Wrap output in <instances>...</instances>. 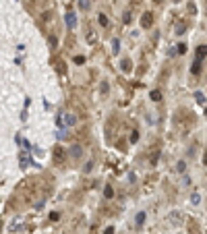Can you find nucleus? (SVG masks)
Segmentation results:
<instances>
[{
	"mask_svg": "<svg viewBox=\"0 0 207 234\" xmlns=\"http://www.w3.org/2000/svg\"><path fill=\"white\" fill-rule=\"evenodd\" d=\"M104 197H106V199H112V197H114V188L110 187V185L104 188Z\"/></svg>",
	"mask_w": 207,
	"mask_h": 234,
	"instance_id": "12",
	"label": "nucleus"
},
{
	"mask_svg": "<svg viewBox=\"0 0 207 234\" xmlns=\"http://www.w3.org/2000/svg\"><path fill=\"white\" fill-rule=\"evenodd\" d=\"M191 73H193V75H199V73H201V60H199V58L191 64Z\"/></svg>",
	"mask_w": 207,
	"mask_h": 234,
	"instance_id": "6",
	"label": "nucleus"
},
{
	"mask_svg": "<svg viewBox=\"0 0 207 234\" xmlns=\"http://www.w3.org/2000/svg\"><path fill=\"white\" fill-rule=\"evenodd\" d=\"M97 21H100L102 27H108V25H110V21H108V17H106V15H100V17H97Z\"/></svg>",
	"mask_w": 207,
	"mask_h": 234,
	"instance_id": "15",
	"label": "nucleus"
},
{
	"mask_svg": "<svg viewBox=\"0 0 207 234\" xmlns=\"http://www.w3.org/2000/svg\"><path fill=\"white\" fill-rule=\"evenodd\" d=\"M70 155H73L75 160H79L81 155H83V147H81V145H73V147H70Z\"/></svg>",
	"mask_w": 207,
	"mask_h": 234,
	"instance_id": "5",
	"label": "nucleus"
},
{
	"mask_svg": "<svg viewBox=\"0 0 207 234\" xmlns=\"http://www.w3.org/2000/svg\"><path fill=\"white\" fill-rule=\"evenodd\" d=\"M178 215H180L178 211H172V213H170V222H172V224H182V220H180Z\"/></svg>",
	"mask_w": 207,
	"mask_h": 234,
	"instance_id": "13",
	"label": "nucleus"
},
{
	"mask_svg": "<svg viewBox=\"0 0 207 234\" xmlns=\"http://www.w3.org/2000/svg\"><path fill=\"white\" fill-rule=\"evenodd\" d=\"M176 170H178L180 174H184V170H186V164H184V162H178V164H176Z\"/></svg>",
	"mask_w": 207,
	"mask_h": 234,
	"instance_id": "20",
	"label": "nucleus"
},
{
	"mask_svg": "<svg viewBox=\"0 0 207 234\" xmlns=\"http://www.w3.org/2000/svg\"><path fill=\"white\" fill-rule=\"evenodd\" d=\"M64 23H66V27H69V29H75V27H77V15H75V12H66Z\"/></svg>",
	"mask_w": 207,
	"mask_h": 234,
	"instance_id": "3",
	"label": "nucleus"
},
{
	"mask_svg": "<svg viewBox=\"0 0 207 234\" xmlns=\"http://www.w3.org/2000/svg\"><path fill=\"white\" fill-rule=\"evenodd\" d=\"M158 160H160V149H153L151 160H149V166H158Z\"/></svg>",
	"mask_w": 207,
	"mask_h": 234,
	"instance_id": "7",
	"label": "nucleus"
},
{
	"mask_svg": "<svg viewBox=\"0 0 207 234\" xmlns=\"http://www.w3.org/2000/svg\"><path fill=\"white\" fill-rule=\"evenodd\" d=\"M128 141H131V143H137V141H139V133H137V131H133V133H131Z\"/></svg>",
	"mask_w": 207,
	"mask_h": 234,
	"instance_id": "18",
	"label": "nucleus"
},
{
	"mask_svg": "<svg viewBox=\"0 0 207 234\" xmlns=\"http://www.w3.org/2000/svg\"><path fill=\"white\" fill-rule=\"evenodd\" d=\"M176 52H178V54H184V52H186V46H184V44L176 46Z\"/></svg>",
	"mask_w": 207,
	"mask_h": 234,
	"instance_id": "22",
	"label": "nucleus"
},
{
	"mask_svg": "<svg viewBox=\"0 0 207 234\" xmlns=\"http://www.w3.org/2000/svg\"><path fill=\"white\" fill-rule=\"evenodd\" d=\"M104 234H114V228H112V226H110V228H106V230H104Z\"/></svg>",
	"mask_w": 207,
	"mask_h": 234,
	"instance_id": "29",
	"label": "nucleus"
},
{
	"mask_svg": "<svg viewBox=\"0 0 207 234\" xmlns=\"http://www.w3.org/2000/svg\"><path fill=\"white\" fill-rule=\"evenodd\" d=\"M50 220H52V222H58V220H60V213H58V211H52V213H50Z\"/></svg>",
	"mask_w": 207,
	"mask_h": 234,
	"instance_id": "21",
	"label": "nucleus"
},
{
	"mask_svg": "<svg viewBox=\"0 0 207 234\" xmlns=\"http://www.w3.org/2000/svg\"><path fill=\"white\" fill-rule=\"evenodd\" d=\"M60 122H62V124H66V127H75V124L79 122V118L75 116V114H62Z\"/></svg>",
	"mask_w": 207,
	"mask_h": 234,
	"instance_id": "2",
	"label": "nucleus"
},
{
	"mask_svg": "<svg viewBox=\"0 0 207 234\" xmlns=\"http://www.w3.org/2000/svg\"><path fill=\"white\" fill-rule=\"evenodd\" d=\"M91 168H93V162H87V166H85V172H91Z\"/></svg>",
	"mask_w": 207,
	"mask_h": 234,
	"instance_id": "27",
	"label": "nucleus"
},
{
	"mask_svg": "<svg viewBox=\"0 0 207 234\" xmlns=\"http://www.w3.org/2000/svg\"><path fill=\"white\" fill-rule=\"evenodd\" d=\"M182 185H184V187H191V178H188V176H184V178H182Z\"/></svg>",
	"mask_w": 207,
	"mask_h": 234,
	"instance_id": "24",
	"label": "nucleus"
},
{
	"mask_svg": "<svg viewBox=\"0 0 207 234\" xmlns=\"http://www.w3.org/2000/svg\"><path fill=\"white\" fill-rule=\"evenodd\" d=\"M199 201H201V195H199V193H193V195H191V203H193V205H199Z\"/></svg>",
	"mask_w": 207,
	"mask_h": 234,
	"instance_id": "17",
	"label": "nucleus"
},
{
	"mask_svg": "<svg viewBox=\"0 0 207 234\" xmlns=\"http://www.w3.org/2000/svg\"><path fill=\"white\" fill-rule=\"evenodd\" d=\"M21 164H23V168H25V166H27V164H29V160H27L25 155H21Z\"/></svg>",
	"mask_w": 207,
	"mask_h": 234,
	"instance_id": "28",
	"label": "nucleus"
},
{
	"mask_svg": "<svg viewBox=\"0 0 207 234\" xmlns=\"http://www.w3.org/2000/svg\"><path fill=\"white\" fill-rule=\"evenodd\" d=\"M112 50H114V52H118V50H120V39H118V37H116V39H112Z\"/></svg>",
	"mask_w": 207,
	"mask_h": 234,
	"instance_id": "19",
	"label": "nucleus"
},
{
	"mask_svg": "<svg viewBox=\"0 0 207 234\" xmlns=\"http://www.w3.org/2000/svg\"><path fill=\"white\" fill-rule=\"evenodd\" d=\"M205 116H207V106H205Z\"/></svg>",
	"mask_w": 207,
	"mask_h": 234,
	"instance_id": "31",
	"label": "nucleus"
},
{
	"mask_svg": "<svg viewBox=\"0 0 207 234\" xmlns=\"http://www.w3.org/2000/svg\"><path fill=\"white\" fill-rule=\"evenodd\" d=\"M195 100H197V104H201V106H203V104L207 102V100H205V95L201 93V91H197V93H195Z\"/></svg>",
	"mask_w": 207,
	"mask_h": 234,
	"instance_id": "14",
	"label": "nucleus"
},
{
	"mask_svg": "<svg viewBox=\"0 0 207 234\" xmlns=\"http://www.w3.org/2000/svg\"><path fill=\"white\" fill-rule=\"evenodd\" d=\"M149 97L153 102H161V91L160 89H153V91H149Z\"/></svg>",
	"mask_w": 207,
	"mask_h": 234,
	"instance_id": "8",
	"label": "nucleus"
},
{
	"mask_svg": "<svg viewBox=\"0 0 207 234\" xmlns=\"http://www.w3.org/2000/svg\"><path fill=\"white\" fill-rule=\"evenodd\" d=\"M120 66H122V70H124V73H128V70L133 69V66H131V60H127V58L120 62Z\"/></svg>",
	"mask_w": 207,
	"mask_h": 234,
	"instance_id": "16",
	"label": "nucleus"
},
{
	"mask_svg": "<svg viewBox=\"0 0 207 234\" xmlns=\"http://www.w3.org/2000/svg\"><path fill=\"white\" fill-rule=\"evenodd\" d=\"M184 29H186V25H178V27H176V31H178V33H182V31H184Z\"/></svg>",
	"mask_w": 207,
	"mask_h": 234,
	"instance_id": "26",
	"label": "nucleus"
},
{
	"mask_svg": "<svg viewBox=\"0 0 207 234\" xmlns=\"http://www.w3.org/2000/svg\"><path fill=\"white\" fill-rule=\"evenodd\" d=\"M124 23H131V11H124Z\"/></svg>",
	"mask_w": 207,
	"mask_h": 234,
	"instance_id": "23",
	"label": "nucleus"
},
{
	"mask_svg": "<svg viewBox=\"0 0 207 234\" xmlns=\"http://www.w3.org/2000/svg\"><path fill=\"white\" fill-rule=\"evenodd\" d=\"M79 8L81 11H89L91 8V0H79Z\"/></svg>",
	"mask_w": 207,
	"mask_h": 234,
	"instance_id": "10",
	"label": "nucleus"
},
{
	"mask_svg": "<svg viewBox=\"0 0 207 234\" xmlns=\"http://www.w3.org/2000/svg\"><path fill=\"white\" fill-rule=\"evenodd\" d=\"M145 215H147L145 211H139V213H137V218H135V222H137V226H143V222H145Z\"/></svg>",
	"mask_w": 207,
	"mask_h": 234,
	"instance_id": "11",
	"label": "nucleus"
},
{
	"mask_svg": "<svg viewBox=\"0 0 207 234\" xmlns=\"http://www.w3.org/2000/svg\"><path fill=\"white\" fill-rule=\"evenodd\" d=\"M75 62H77V64H83L85 58H83V56H75Z\"/></svg>",
	"mask_w": 207,
	"mask_h": 234,
	"instance_id": "25",
	"label": "nucleus"
},
{
	"mask_svg": "<svg viewBox=\"0 0 207 234\" xmlns=\"http://www.w3.org/2000/svg\"><path fill=\"white\" fill-rule=\"evenodd\" d=\"M207 56V46H199L197 48V58L201 60V58H205Z\"/></svg>",
	"mask_w": 207,
	"mask_h": 234,
	"instance_id": "9",
	"label": "nucleus"
},
{
	"mask_svg": "<svg viewBox=\"0 0 207 234\" xmlns=\"http://www.w3.org/2000/svg\"><path fill=\"white\" fill-rule=\"evenodd\" d=\"M151 25H153V15H151V12H145V15L141 17V27H143V29H149Z\"/></svg>",
	"mask_w": 207,
	"mask_h": 234,
	"instance_id": "4",
	"label": "nucleus"
},
{
	"mask_svg": "<svg viewBox=\"0 0 207 234\" xmlns=\"http://www.w3.org/2000/svg\"><path fill=\"white\" fill-rule=\"evenodd\" d=\"M203 164L207 166V149H205V155H203Z\"/></svg>",
	"mask_w": 207,
	"mask_h": 234,
	"instance_id": "30",
	"label": "nucleus"
},
{
	"mask_svg": "<svg viewBox=\"0 0 207 234\" xmlns=\"http://www.w3.org/2000/svg\"><path fill=\"white\" fill-rule=\"evenodd\" d=\"M52 162H54V166H62L64 162H66V149L64 147H54V151H52Z\"/></svg>",
	"mask_w": 207,
	"mask_h": 234,
	"instance_id": "1",
	"label": "nucleus"
}]
</instances>
